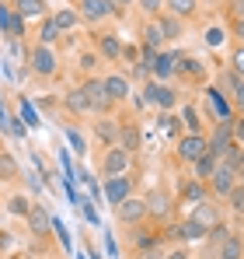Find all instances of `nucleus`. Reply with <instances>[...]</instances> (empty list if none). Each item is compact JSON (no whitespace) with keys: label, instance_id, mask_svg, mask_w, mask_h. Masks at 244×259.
Returning <instances> with one entry per match:
<instances>
[{"label":"nucleus","instance_id":"37","mask_svg":"<svg viewBox=\"0 0 244 259\" xmlns=\"http://www.w3.org/2000/svg\"><path fill=\"white\" fill-rule=\"evenodd\" d=\"M206 42L209 46H223V28H206Z\"/></svg>","mask_w":244,"mask_h":259},{"label":"nucleus","instance_id":"39","mask_svg":"<svg viewBox=\"0 0 244 259\" xmlns=\"http://www.w3.org/2000/svg\"><path fill=\"white\" fill-rule=\"evenodd\" d=\"M136 140H140V137H136V130H126V137H122V147H126V151H133V147H136Z\"/></svg>","mask_w":244,"mask_h":259},{"label":"nucleus","instance_id":"35","mask_svg":"<svg viewBox=\"0 0 244 259\" xmlns=\"http://www.w3.org/2000/svg\"><path fill=\"white\" fill-rule=\"evenodd\" d=\"M230 84H234V102H237V109L244 112V77H234Z\"/></svg>","mask_w":244,"mask_h":259},{"label":"nucleus","instance_id":"34","mask_svg":"<svg viewBox=\"0 0 244 259\" xmlns=\"http://www.w3.org/2000/svg\"><path fill=\"white\" fill-rule=\"evenodd\" d=\"M136 4H140L143 14H161V7H164V0H136Z\"/></svg>","mask_w":244,"mask_h":259},{"label":"nucleus","instance_id":"29","mask_svg":"<svg viewBox=\"0 0 244 259\" xmlns=\"http://www.w3.org/2000/svg\"><path fill=\"white\" fill-rule=\"evenodd\" d=\"M14 175H18V161L0 151V179H14Z\"/></svg>","mask_w":244,"mask_h":259},{"label":"nucleus","instance_id":"2","mask_svg":"<svg viewBox=\"0 0 244 259\" xmlns=\"http://www.w3.org/2000/svg\"><path fill=\"white\" fill-rule=\"evenodd\" d=\"M206 151H209V147H206V137H203V133H185V137L178 140V158H181V161H189V165H196Z\"/></svg>","mask_w":244,"mask_h":259},{"label":"nucleus","instance_id":"7","mask_svg":"<svg viewBox=\"0 0 244 259\" xmlns=\"http://www.w3.org/2000/svg\"><path fill=\"white\" fill-rule=\"evenodd\" d=\"M28 63H32L35 74H56V56H52L49 46H35L32 56H28Z\"/></svg>","mask_w":244,"mask_h":259},{"label":"nucleus","instance_id":"17","mask_svg":"<svg viewBox=\"0 0 244 259\" xmlns=\"http://www.w3.org/2000/svg\"><path fill=\"white\" fill-rule=\"evenodd\" d=\"M199 200H206V189L199 179H189V182H181V203H199Z\"/></svg>","mask_w":244,"mask_h":259},{"label":"nucleus","instance_id":"15","mask_svg":"<svg viewBox=\"0 0 244 259\" xmlns=\"http://www.w3.org/2000/svg\"><path fill=\"white\" fill-rule=\"evenodd\" d=\"M105 91L112 102H122V98H129V81L122 74H112V77H105Z\"/></svg>","mask_w":244,"mask_h":259},{"label":"nucleus","instance_id":"27","mask_svg":"<svg viewBox=\"0 0 244 259\" xmlns=\"http://www.w3.org/2000/svg\"><path fill=\"white\" fill-rule=\"evenodd\" d=\"M42 11H45L42 0H18V14H21V18H39Z\"/></svg>","mask_w":244,"mask_h":259},{"label":"nucleus","instance_id":"10","mask_svg":"<svg viewBox=\"0 0 244 259\" xmlns=\"http://www.w3.org/2000/svg\"><path fill=\"white\" fill-rule=\"evenodd\" d=\"M143 91H147V102H150V105H161V109H171V105H174V91H171L167 84H157V81H150V84L143 88Z\"/></svg>","mask_w":244,"mask_h":259},{"label":"nucleus","instance_id":"6","mask_svg":"<svg viewBox=\"0 0 244 259\" xmlns=\"http://www.w3.org/2000/svg\"><path fill=\"white\" fill-rule=\"evenodd\" d=\"M189 221H192V224H199L203 231H209L213 224H220V210H216V203H209V200H199Z\"/></svg>","mask_w":244,"mask_h":259},{"label":"nucleus","instance_id":"9","mask_svg":"<svg viewBox=\"0 0 244 259\" xmlns=\"http://www.w3.org/2000/svg\"><path fill=\"white\" fill-rule=\"evenodd\" d=\"M105 175H126L129 172V151L126 147H112L108 154H105Z\"/></svg>","mask_w":244,"mask_h":259},{"label":"nucleus","instance_id":"26","mask_svg":"<svg viewBox=\"0 0 244 259\" xmlns=\"http://www.w3.org/2000/svg\"><path fill=\"white\" fill-rule=\"evenodd\" d=\"M52 25H56L59 32H63V28H74V25H77V11H74V7H63V11H56Z\"/></svg>","mask_w":244,"mask_h":259},{"label":"nucleus","instance_id":"5","mask_svg":"<svg viewBox=\"0 0 244 259\" xmlns=\"http://www.w3.org/2000/svg\"><path fill=\"white\" fill-rule=\"evenodd\" d=\"M209 182H213V193H220V196H227L234 186H237V175H234V168L223 161V165H216L213 168V175H209Z\"/></svg>","mask_w":244,"mask_h":259},{"label":"nucleus","instance_id":"31","mask_svg":"<svg viewBox=\"0 0 244 259\" xmlns=\"http://www.w3.org/2000/svg\"><path fill=\"white\" fill-rule=\"evenodd\" d=\"M56 35H59V28H56V25H52V18H49V21H42L39 42H42V46H49V42H56Z\"/></svg>","mask_w":244,"mask_h":259},{"label":"nucleus","instance_id":"21","mask_svg":"<svg viewBox=\"0 0 244 259\" xmlns=\"http://www.w3.org/2000/svg\"><path fill=\"white\" fill-rule=\"evenodd\" d=\"M171 235H178V238H185V242H196V238H206V231L199 228V224H192V221H185V224L171 228Z\"/></svg>","mask_w":244,"mask_h":259},{"label":"nucleus","instance_id":"18","mask_svg":"<svg viewBox=\"0 0 244 259\" xmlns=\"http://www.w3.org/2000/svg\"><path fill=\"white\" fill-rule=\"evenodd\" d=\"M143 46H147L150 53H157V49L164 46V32H161V25H157V21H150V25L143 28Z\"/></svg>","mask_w":244,"mask_h":259},{"label":"nucleus","instance_id":"3","mask_svg":"<svg viewBox=\"0 0 244 259\" xmlns=\"http://www.w3.org/2000/svg\"><path fill=\"white\" fill-rule=\"evenodd\" d=\"M105 196H108L112 207H119L122 200L133 196V179H129V175H108V182H105Z\"/></svg>","mask_w":244,"mask_h":259},{"label":"nucleus","instance_id":"22","mask_svg":"<svg viewBox=\"0 0 244 259\" xmlns=\"http://www.w3.org/2000/svg\"><path fill=\"white\" fill-rule=\"evenodd\" d=\"M216 165H220V161H216V154H213V151H206L203 158L196 161V179H199V182H203V179H209Z\"/></svg>","mask_w":244,"mask_h":259},{"label":"nucleus","instance_id":"40","mask_svg":"<svg viewBox=\"0 0 244 259\" xmlns=\"http://www.w3.org/2000/svg\"><path fill=\"white\" fill-rule=\"evenodd\" d=\"M21 112H25V123H28V126H35V123H39V119H35V112H32V105H28V102H21Z\"/></svg>","mask_w":244,"mask_h":259},{"label":"nucleus","instance_id":"44","mask_svg":"<svg viewBox=\"0 0 244 259\" xmlns=\"http://www.w3.org/2000/svg\"><path fill=\"white\" fill-rule=\"evenodd\" d=\"M167 259H192V256H189L185 249H178V252H171V256H167Z\"/></svg>","mask_w":244,"mask_h":259},{"label":"nucleus","instance_id":"4","mask_svg":"<svg viewBox=\"0 0 244 259\" xmlns=\"http://www.w3.org/2000/svg\"><path fill=\"white\" fill-rule=\"evenodd\" d=\"M81 91H84V98H87V105H91V112H101V109L112 105V98L105 91V81H87Z\"/></svg>","mask_w":244,"mask_h":259},{"label":"nucleus","instance_id":"46","mask_svg":"<svg viewBox=\"0 0 244 259\" xmlns=\"http://www.w3.org/2000/svg\"><path fill=\"white\" fill-rule=\"evenodd\" d=\"M115 7H129V4H136V0H112Z\"/></svg>","mask_w":244,"mask_h":259},{"label":"nucleus","instance_id":"45","mask_svg":"<svg viewBox=\"0 0 244 259\" xmlns=\"http://www.w3.org/2000/svg\"><path fill=\"white\" fill-rule=\"evenodd\" d=\"M237 35H241V42H244V18H237Z\"/></svg>","mask_w":244,"mask_h":259},{"label":"nucleus","instance_id":"41","mask_svg":"<svg viewBox=\"0 0 244 259\" xmlns=\"http://www.w3.org/2000/svg\"><path fill=\"white\" fill-rule=\"evenodd\" d=\"M234 140H237V147H244V119L234 123Z\"/></svg>","mask_w":244,"mask_h":259},{"label":"nucleus","instance_id":"14","mask_svg":"<svg viewBox=\"0 0 244 259\" xmlns=\"http://www.w3.org/2000/svg\"><path fill=\"white\" fill-rule=\"evenodd\" d=\"M241 256H244V242L237 235H227L216 249V259H241Z\"/></svg>","mask_w":244,"mask_h":259},{"label":"nucleus","instance_id":"20","mask_svg":"<svg viewBox=\"0 0 244 259\" xmlns=\"http://www.w3.org/2000/svg\"><path fill=\"white\" fill-rule=\"evenodd\" d=\"M206 102H209V109H216V123H220V119H230V109H227V102L220 98V91H216V88H209V91H206Z\"/></svg>","mask_w":244,"mask_h":259},{"label":"nucleus","instance_id":"24","mask_svg":"<svg viewBox=\"0 0 244 259\" xmlns=\"http://www.w3.org/2000/svg\"><path fill=\"white\" fill-rule=\"evenodd\" d=\"M164 7L174 14V18H189L196 11V0H164Z\"/></svg>","mask_w":244,"mask_h":259},{"label":"nucleus","instance_id":"32","mask_svg":"<svg viewBox=\"0 0 244 259\" xmlns=\"http://www.w3.org/2000/svg\"><path fill=\"white\" fill-rule=\"evenodd\" d=\"M209 231H213V235H209V252H213V249H220V242H223V238H227L230 231H227L223 224H213Z\"/></svg>","mask_w":244,"mask_h":259},{"label":"nucleus","instance_id":"43","mask_svg":"<svg viewBox=\"0 0 244 259\" xmlns=\"http://www.w3.org/2000/svg\"><path fill=\"white\" fill-rule=\"evenodd\" d=\"M234 63H237V70L244 74V49H237V56H234Z\"/></svg>","mask_w":244,"mask_h":259},{"label":"nucleus","instance_id":"11","mask_svg":"<svg viewBox=\"0 0 244 259\" xmlns=\"http://www.w3.org/2000/svg\"><path fill=\"white\" fill-rule=\"evenodd\" d=\"M115 210H119V221H126V224H136V221H143V217H147V203L129 196V200H122Z\"/></svg>","mask_w":244,"mask_h":259},{"label":"nucleus","instance_id":"25","mask_svg":"<svg viewBox=\"0 0 244 259\" xmlns=\"http://www.w3.org/2000/svg\"><path fill=\"white\" fill-rule=\"evenodd\" d=\"M227 165L234 168V175H237V179H244V147H237V144H234V147L227 151Z\"/></svg>","mask_w":244,"mask_h":259},{"label":"nucleus","instance_id":"13","mask_svg":"<svg viewBox=\"0 0 244 259\" xmlns=\"http://www.w3.org/2000/svg\"><path fill=\"white\" fill-rule=\"evenodd\" d=\"M143 203H147V214H154V217H167V214H171V200H167L164 189H154Z\"/></svg>","mask_w":244,"mask_h":259},{"label":"nucleus","instance_id":"38","mask_svg":"<svg viewBox=\"0 0 244 259\" xmlns=\"http://www.w3.org/2000/svg\"><path fill=\"white\" fill-rule=\"evenodd\" d=\"M67 137H70V144H74V151H77V154H84V151H87V147H84V140H81V133L67 130Z\"/></svg>","mask_w":244,"mask_h":259},{"label":"nucleus","instance_id":"1","mask_svg":"<svg viewBox=\"0 0 244 259\" xmlns=\"http://www.w3.org/2000/svg\"><path fill=\"white\" fill-rule=\"evenodd\" d=\"M206 147L220 158V154H227L230 147H234V119H220L216 126H213V137L206 140Z\"/></svg>","mask_w":244,"mask_h":259},{"label":"nucleus","instance_id":"16","mask_svg":"<svg viewBox=\"0 0 244 259\" xmlns=\"http://www.w3.org/2000/svg\"><path fill=\"white\" fill-rule=\"evenodd\" d=\"M49 224H52V217H49V210L35 203V207L28 210V228H32L35 235H45V228H49Z\"/></svg>","mask_w":244,"mask_h":259},{"label":"nucleus","instance_id":"12","mask_svg":"<svg viewBox=\"0 0 244 259\" xmlns=\"http://www.w3.org/2000/svg\"><path fill=\"white\" fill-rule=\"evenodd\" d=\"M174 67H178V53H154V60H150L147 70H154L157 77H171Z\"/></svg>","mask_w":244,"mask_h":259},{"label":"nucleus","instance_id":"30","mask_svg":"<svg viewBox=\"0 0 244 259\" xmlns=\"http://www.w3.org/2000/svg\"><path fill=\"white\" fill-rule=\"evenodd\" d=\"M227 200H230V210H234V214H244V186H234V189L227 193Z\"/></svg>","mask_w":244,"mask_h":259},{"label":"nucleus","instance_id":"19","mask_svg":"<svg viewBox=\"0 0 244 259\" xmlns=\"http://www.w3.org/2000/svg\"><path fill=\"white\" fill-rule=\"evenodd\" d=\"M157 25H161L164 39H178V35H181V21H178L174 14H157Z\"/></svg>","mask_w":244,"mask_h":259},{"label":"nucleus","instance_id":"28","mask_svg":"<svg viewBox=\"0 0 244 259\" xmlns=\"http://www.w3.org/2000/svg\"><path fill=\"white\" fill-rule=\"evenodd\" d=\"M67 109H74V112H91V105H87V98H84V91H70L67 95Z\"/></svg>","mask_w":244,"mask_h":259},{"label":"nucleus","instance_id":"8","mask_svg":"<svg viewBox=\"0 0 244 259\" xmlns=\"http://www.w3.org/2000/svg\"><path fill=\"white\" fill-rule=\"evenodd\" d=\"M81 14L87 21H101V18L115 14V4L112 0H81Z\"/></svg>","mask_w":244,"mask_h":259},{"label":"nucleus","instance_id":"33","mask_svg":"<svg viewBox=\"0 0 244 259\" xmlns=\"http://www.w3.org/2000/svg\"><path fill=\"white\" fill-rule=\"evenodd\" d=\"M28 210H32V203H28L25 196H14V200H11V214H25L28 217Z\"/></svg>","mask_w":244,"mask_h":259},{"label":"nucleus","instance_id":"23","mask_svg":"<svg viewBox=\"0 0 244 259\" xmlns=\"http://www.w3.org/2000/svg\"><path fill=\"white\" fill-rule=\"evenodd\" d=\"M98 46H101V56H108V60H122V46H119L115 35H101Z\"/></svg>","mask_w":244,"mask_h":259},{"label":"nucleus","instance_id":"36","mask_svg":"<svg viewBox=\"0 0 244 259\" xmlns=\"http://www.w3.org/2000/svg\"><path fill=\"white\" fill-rule=\"evenodd\" d=\"M185 123H189V133H199V112H196L192 105L185 109Z\"/></svg>","mask_w":244,"mask_h":259},{"label":"nucleus","instance_id":"42","mask_svg":"<svg viewBox=\"0 0 244 259\" xmlns=\"http://www.w3.org/2000/svg\"><path fill=\"white\" fill-rule=\"evenodd\" d=\"M98 133H101L105 140H112V137H115V123H105V126H98Z\"/></svg>","mask_w":244,"mask_h":259}]
</instances>
